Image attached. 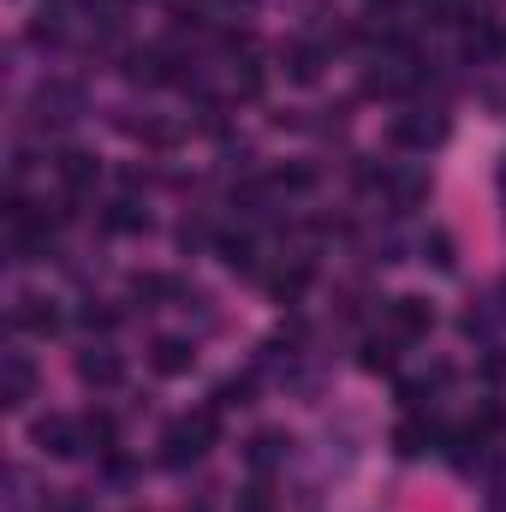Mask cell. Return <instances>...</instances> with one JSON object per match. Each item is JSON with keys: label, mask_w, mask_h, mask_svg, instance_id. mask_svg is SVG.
<instances>
[{"label": "cell", "mask_w": 506, "mask_h": 512, "mask_svg": "<svg viewBox=\"0 0 506 512\" xmlns=\"http://www.w3.org/2000/svg\"><path fill=\"white\" fill-rule=\"evenodd\" d=\"M215 405L209 411H191V417H179V423H167V435H161V465H197L203 453H209V441H215Z\"/></svg>", "instance_id": "cell-1"}, {"label": "cell", "mask_w": 506, "mask_h": 512, "mask_svg": "<svg viewBox=\"0 0 506 512\" xmlns=\"http://www.w3.org/2000/svg\"><path fill=\"white\" fill-rule=\"evenodd\" d=\"M387 328H393V340H423V334L435 328V310H429V298H417V292H399V298H387Z\"/></svg>", "instance_id": "cell-2"}, {"label": "cell", "mask_w": 506, "mask_h": 512, "mask_svg": "<svg viewBox=\"0 0 506 512\" xmlns=\"http://www.w3.org/2000/svg\"><path fill=\"white\" fill-rule=\"evenodd\" d=\"M84 441H90L84 423H72V417H60V411H54V417H36V447H42V453H54V459H78Z\"/></svg>", "instance_id": "cell-3"}, {"label": "cell", "mask_w": 506, "mask_h": 512, "mask_svg": "<svg viewBox=\"0 0 506 512\" xmlns=\"http://www.w3.org/2000/svg\"><path fill=\"white\" fill-rule=\"evenodd\" d=\"M280 66H286V78H292V84H316V78H322V66H328V42L298 36V42H286V48H280Z\"/></svg>", "instance_id": "cell-4"}, {"label": "cell", "mask_w": 506, "mask_h": 512, "mask_svg": "<svg viewBox=\"0 0 506 512\" xmlns=\"http://www.w3.org/2000/svg\"><path fill=\"white\" fill-rule=\"evenodd\" d=\"M149 364H155V376H191V370H197V340L161 334V340L149 346Z\"/></svg>", "instance_id": "cell-5"}, {"label": "cell", "mask_w": 506, "mask_h": 512, "mask_svg": "<svg viewBox=\"0 0 506 512\" xmlns=\"http://www.w3.org/2000/svg\"><path fill=\"white\" fill-rule=\"evenodd\" d=\"M126 78L131 84H173V54L167 48H131L126 54Z\"/></svg>", "instance_id": "cell-6"}, {"label": "cell", "mask_w": 506, "mask_h": 512, "mask_svg": "<svg viewBox=\"0 0 506 512\" xmlns=\"http://www.w3.org/2000/svg\"><path fill=\"white\" fill-rule=\"evenodd\" d=\"M78 376L90 387H120L126 382V358L108 352V346H90V352H78Z\"/></svg>", "instance_id": "cell-7"}, {"label": "cell", "mask_w": 506, "mask_h": 512, "mask_svg": "<svg viewBox=\"0 0 506 512\" xmlns=\"http://www.w3.org/2000/svg\"><path fill=\"white\" fill-rule=\"evenodd\" d=\"M30 393H36V364H30L24 352H12V358L0 364V399L18 411V405H30Z\"/></svg>", "instance_id": "cell-8"}, {"label": "cell", "mask_w": 506, "mask_h": 512, "mask_svg": "<svg viewBox=\"0 0 506 512\" xmlns=\"http://www.w3.org/2000/svg\"><path fill=\"white\" fill-rule=\"evenodd\" d=\"M286 453H292V435L286 429H256L251 441H245V459H251V471H274V465H286Z\"/></svg>", "instance_id": "cell-9"}, {"label": "cell", "mask_w": 506, "mask_h": 512, "mask_svg": "<svg viewBox=\"0 0 506 512\" xmlns=\"http://www.w3.org/2000/svg\"><path fill=\"white\" fill-rule=\"evenodd\" d=\"M12 328H24V334H54V328H60V310H54V298H36V292H24V298H18V310H12Z\"/></svg>", "instance_id": "cell-10"}, {"label": "cell", "mask_w": 506, "mask_h": 512, "mask_svg": "<svg viewBox=\"0 0 506 512\" xmlns=\"http://www.w3.org/2000/svg\"><path fill=\"white\" fill-rule=\"evenodd\" d=\"M54 173H60V185H66V191H90L102 167H96V155H90V149H66V155L54 161Z\"/></svg>", "instance_id": "cell-11"}, {"label": "cell", "mask_w": 506, "mask_h": 512, "mask_svg": "<svg viewBox=\"0 0 506 512\" xmlns=\"http://www.w3.org/2000/svg\"><path fill=\"white\" fill-rule=\"evenodd\" d=\"M381 191H387L393 209H417L429 197V179L423 173H381Z\"/></svg>", "instance_id": "cell-12"}, {"label": "cell", "mask_w": 506, "mask_h": 512, "mask_svg": "<svg viewBox=\"0 0 506 512\" xmlns=\"http://www.w3.org/2000/svg\"><path fill=\"white\" fill-rule=\"evenodd\" d=\"M42 120H54V126L78 120V90H72V84H48V90H42Z\"/></svg>", "instance_id": "cell-13"}, {"label": "cell", "mask_w": 506, "mask_h": 512, "mask_svg": "<svg viewBox=\"0 0 506 512\" xmlns=\"http://www.w3.org/2000/svg\"><path fill=\"white\" fill-rule=\"evenodd\" d=\"M131 298H137V304H161V298H185V286H179L173 274H137V280H131Z\"/></svg>", "instance_id": "cell-14"}, {"label": "cell", "mask_w": 506, "mask_h": 512, "mask_svg": "<svg viewBox=\"0 0 506 512\" xmlns=\"http://www.w3.org/2000/svg\"><path fill=\"white\" fill-rule=\"evenodd\" d=\"M429 447H435V429H429V423L411 417V423L393 429V453H399V459H417V453H429Z\"/></svg>", "instance_id": "cell-15"}, {"label": "cell", "mask_w": 506, "mask_h": 512, "mask_svg": "<svg viewBox=\"0 0 506 512\" xmlns=\"http://www.w3.org/2000/svg\"><path fill=\"white\" fill-rule=\"evenodd\" d=\"M441 131H447V120H393V143H405V149H429Z\"/></svg>", "instance_id": "cell-16"}, {"label": "cell", "mask_w": 506, "mask_h": 512, "mask_svg": "<svg viewBox=\"0 0 506 512\" xmlns=\"http://www.w3.org/2000/svg\"><path fill=\"white\" fill-rule=\"evenodd\" d=\"M221 262H227L233 274H245V280L262 274V268H256V245H251V239H221Z\"/></svg>", "instance_id": "cell-17"}, {"label": "cell", "mask_w": 506, "mask_h": 512, "mask_svg": "<svg viewBox=\"0 0 506 512\" xmlns=\"http://www.w3.org/2000/svg\"><path fill=\"white\" fill-rule=\"evenodd\" d=\"M102 227H108V233H149V215H143L137 203H114V209L102 215Z\"/></svg>", "instance_id": "cell-18"}, {"label": "cell", "mask_w": 506, "mask_h": 512, "mask_svg": "<svg viewBox=\"0 0 506 512\" xmlns=\"http://www.w3.org/2000/svg\"><path fill=\"white\" fill-rule=\"evenodd\" d=\"M209 405H215V411H239V405H251V376H227V382L209 393Z\"/></svg>", "instance_id": "cell-19"}, {"label": "cell", "mask_w": 506, "mask_h": 512, "mask_svg": "<svg viewBox=\"0 0 506 512\" xmlns=\"http://www.w3.org/2000/svg\"><path fill=\"white\" fill-rule=\"evenodd\" d=\"M84 435H90V447H96V453H114V447H120V423H114L108 411L84 417Z\"/></svg>", "instance_id": "cell-20"}, {"label": "cell", "mask_w": 506, "mask_h": 512, "mask_svg": "<svg viewBox=\"0 0 506 512\" xmlns=\"http://www.w3.org/2000/svg\"><path fill=\"white\" fill-rule=\"evenodd\" d=\"M489 304H495V298H477V304L465 310V334H471V340H489V334H495L501 310H489Z\"/></svg>", "instance_id": "cell-21"}, {"label": "cell", "mask_w": 506, "mask_h": 512, "mask_svg": "<svg viewBox=\"0 0 506 512\" xmlns=\"http://www.w3.org/2000/svg\"><path fill=\"white\" fill-rule=\"evenodd\" d=\"M304 286H310V262H292V268L274 274V292H280V298H298Z\"/></svg>", "instance_id": "cell-22"}, {"label": "cell", "mask_w": 506, "mask_h": 512, "mask_svg": "<svg viewBox=\"0 0 506 512\" xmlns=\"http://www.w3.org/2000/svg\"><path fill=\"white\" fill-rule=\"evenodd\" d=\"M239 512H274V489H268L262 477L245 483V489H239Z\"/></svg>", "instance_id": "cell-23"}, {"label": "cell", "mask_w": 506, "mask_h": 512, "mask_svg": "<svg viewBox=\"0 0 506 512\" xmlns=\"http://www.w3.org/2000/svg\"><path fill=\"white\" fill-rule=\"evenodd\" d=\"M423 262H435V268H453V239H447L441 227L423 239Z\"/></svg>", "instance_id": "cell-24"}, {"label": "cell", "mask_w": 506, "mask_h": 512, "mask_svg": "<svg viewBox=\"0 0 506 512\" xmlns=\"http://www.w3.org/2000/svg\"><path fill=\"white\" fill-rule=\"evenodd\" d=\"M393 346H399L393 334H381V340H370V346H364V370H393Z\"/></svg>", "instance_id": "cell-25"}, {"label": "cell", "mask_w": 506, "mask_h": 512, "mask_svg": "<svg viewBox=\"0 0 506 512\" xmlns=\"http://www.w3.org/2000/svg\"><path fill=\"white\" fill-rule=\"evenodd\" d=\"M209 239H215V233H209V221H197V215H191V221L179 227V251H203Z\"/></svg>", "instance_id": "cell-26"}, {"label": "cell", "mask_w": 506, "mask_h": 512, "mask_svg": "<svg viewBox=\"0 0 506 512\" xmlns=\"http://www.w3.org/2000/svg\"><path fill=\"white\" fill-rule=\"evenodd\" d=\"M84 328H90V334H114V328H120V310H108V304H90V310H84Z\"/></svg>", "instance_id": "cell-27"}, {"label": "cell", "mask_w": 506, "mask_h": 512, "mask_svg": "<svg viewBox=\"0 0 506 512\" xmlns=\"http://www.w3.org/2000/svg\"><path fill=\"white\" fill-rule=\"evenodd\" d=\"M274 185H280V191H304V185H316V173H310V167H280Z\"/></svg>", "instance_id": "cell-28"}, {"label": "cell", "mask_w": 506, "mask_h": 512, "mask_svg": "<svg viewBox=\"0 0 506 512\" xmlns=\"http://www.w3.org/2000/svg\"><path fill=\"white\" fill-rule=\"evenodd\" d=\"M483 376H489V382H506V352H489V358H483Z\"/></svg>", "instance_id": "cell-29"}, {"label": "cell", "mask_w": 506, "mask_h": 512, "mask_svg": "<svg viewBox=\"0 0 506 512\" xmlns=\"http://www.w3.org/2000/svg\"><path fill=\"white\" fill-rule=\"evenodd\" d=\"M429 12H459V0H423Z\"/></svg>", "instance_id": "cell-30"}, {"label": "cell", "mask_w": 506, "mask_h": 512, "mask_svg": "<svg viewBox=\"0 0 506 512\" xmlns=\"http://www.w3.org/2000/svg\"><path fill=\"white\" fill-rule=\"evenodd\" d=\"M501 298H506V280H501ZM501 316H506V304H501Z\"/></svg>", "instance_id": "cell-31"}, {"label": "cell", "mask_w": 506, "mask_h": 512, "mask_svg": "<svg viewBox=\"0 0 506 512\" xmlns=\"http://www.w3.org/2000/svg\"><path fill=\"white\" fill-rule=\"evenodd\" d=\"M185 512H203V507H185Z\"/></svg>", "instance_id": "cell-32"}]
</instances>
